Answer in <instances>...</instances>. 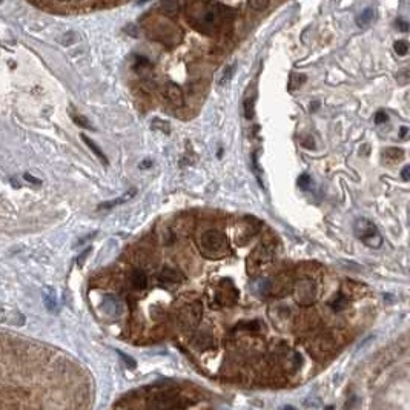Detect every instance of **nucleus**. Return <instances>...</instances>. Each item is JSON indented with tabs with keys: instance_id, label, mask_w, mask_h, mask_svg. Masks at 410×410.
Segmentation results:
<instances>
[{
	"instance_id": "f257e3e1",
	"label": "nucleus",
	"mask_w": 410,
	"mask_h": 410,
	"mask_svg": "<svg viewBox=\"0 0 410 410\" xmlns=\"http://www.w3.org/2000/svg\"><path fill=\"white\" fill-rule=\"evenodd\" d=\"M88 392L63 358L0 335V410H83Z\"/></svg>"
},
{
	"instance_id": "f03ea898",
	"label": "nucleus",
	"mask_w": 410,
	"mask_h": 410,
	"mask_svg": "<svg viewBox=\"0 0 410 410\" xmlns=\"http://www.w3.org/2000/svg\"><path fill=\"white\" fill-rule=\"evenodd\" d=\"M198 247L200 252L208 258H221L228 253L229 244L225 234L215 229H209L198 237Z\"/></svg>"
},
{
	"instance_id": "7ed1b4c3",
	"label": "nucleus",
	"mask_w": 410,
	"mask_h": 410,
	"mask_svg": "<svg viewBox=\"0 0 410 410\" xmlns=\"http://www.w3.org/2000/svg\"><path fill=\"white\" fill-rule=\"evenodd\" d=\"M189 11L191 13H188V16H191V19L203 28L218 26L223 20V8L218 4H192L189 7Z\"/></svg>"
},
{
	"instance_id": "20e7f679",
	"label": "nucleus",
	"mask_w": 410,
	"mask_h": 410,
	"mask_svg": "<svg viewBox=\"0 0 410 410\" xmlns=\"http://www.w3.org/2000/svg\"><path fill=\"white\" fill-rule=\"evenodd\" d=\"M355 235L369 247H381L383 244V237L378 231V228L367 218H358L353 225Z\"/></svg>"
},
{
	"instance_id": "39448f33",
	"label": "nucleus",
	"mask_w": 410,
	"mask_h": 410,
	"mask_svg": "<svg viewBox=\"0 0 410 410\" xmlns=\"http://www.w3.org/2000/svg\"><path fill=\"white\" fill-rule=\"evenodd\" d=\"M165 95L168 98V101L175 106V108H181L184 106V94H183V89L175 85V83H168L166 88H165Z\"/></svg>"
},
{
	"instance_id": "423d86ee",
	"label": "nucleus",
	"mask_w": 410,
	"mask_h": 410,
	"mask_svg": "<svg viewBox=\"0 0 410 410\" xmlns=\"http://www.w3.org/2000/svg\"><path fill=\"white\" fill-rule=\"evenodd\" d=\"M122 303L117 296L114 295H106L101 301V311L109 317H119L122 314Z\"/></svg>"
},
{
	"instance_id": "0eeeda50",
	"label": "nucleus",
	"mask_w": 410,
	"mask_h": 410,
	"mask_svg": "<svg viewBox=\"0 0 410 410\" xmlns=\"http://www.w3.org/2000/svg\"><path fill=\"white\" fill-rule=\"evenodd\" d=\"M315 298V292H314V286L311 281H303L298 284L296 289V300L300 301L301 304H311Z\"/></svg>"
},
{
	"instance_id": "6e6552de",
	"label": "nucleus",
	"mask_w": 410,
	"mask_h": 410,
	"mask_svg": "<svg viewBox=\"0 0 410 410\" xmlns=\"http://www.w3.org/2000/svg\"><path fill=\"white\" fill-rule=\"evenodd\" d=\"M159 280L162 283H168V284H178L184 280V277L175 271V269H171V268H165L160 274H159Z\"/></svg>"
},
{
	"instance_id": "1a4fd4ad",
	"label": "nucleus",
	"mask_w": 410,
	"mask_h": 410,
	"mask_svg": "<svg viewBox=\"0 0 410 410\" xmlns=\"http://www.w3.org/2000/svg\"><path fill=\"white\" fill-rule=\"evenodd\" d=\"M200 314H201V309H200V304L198 303H194L191 306H188V309L184 311L183 314V321L188 323L191 326H195L198 318H200Z\"/></svg>"
},
{
	"instance_id": "9d476101",
	"label": "nucleus",
	"mask_w": 410,
	"mask_h": 410,
	"mask_svg": "<svg viewBox=\"0 0 410 410\" xmlns=\"http://www.w3.org/2000/svg\"><path fill=\"white\" fill-rule=\"evenodd\" d=\"M131 284L134 289L137 290H143L146 286H147V277L144 274V271L141 269H135L132 274H131Z\"/></svg>"
},
{
	"instance_id": "9b49d317",
	"label": "nucleus",
	"mask_w": 410,
	"mask_h": 410,
	"mask_svg": "<svg viewBox=\"0 0 410 410\" xmlns=\"http://www.w3.org/2000/svg\"><path fill=\"white\" fill-rule=\"evenodd\" d=\"M375 19V10L374 8H366L361 11V14L356 16L355 22L360 28H364V26H369L372 22H374Z\"/></svg>"
},
{
	"instance_id": "f8f14e48",
	"label": "nucleus",
	"mask_w": 410,
	"mask_h": 410,
	"mask_svg": "<svg viewBox=\"0 0 410 410\" xmlns=\"http://www.w3.org/2000/svg\"><path fill=\"white\" fill-rule=\"evenodd\" d=\"M82 140H83V141L86 143V146H88V147L91 149V151H92V152H94V154H95V156H97V157H98V159H100V160H101L103 163H105V165H108V159H106V156L103 154V151H101V149H100V147H98V146H97V144H95V143H94V141H92L91 138H89V137H86V135H82Z\"/></svg>"
},
{
	"instance_id": "ddd939ff",
	"label": "nucleus",
	"mask_w": 410,
	"mask_h": 410,
	"mask_svg": "<svg viewBox=\"0 0 410 410\" xmlns=\"http://www.w3.org/2000/svg\"><path fill=\"white\" fill-rule=\"evenodd\" d=\"M135 194V189H131L129 192H126L122 198H117V200H113V201H106V203H101L100 206H98V209H111V208H114V206H117V204H122V203H125V201H128L129 198H132V195Z\"/></svg>"
},
{
	"instance_id": "4468645a",
	"label": "nucleus",
	"mask_w": 410,
	"mask_h": 410,
	"mask_svg": "<svg viewBox=\"0 0 410 410\" xmlns=\"http://www.w3.org/2000/svg\"><path fill=\"white\" fill-rule=\"evenodd\" d=\"M43 301H45V306L48 311L54 312L56 308H57V301H56V295H54V290L53 289H45V295H43Z\"/></svg>"
},
{
	"instance_id": "2eb2a0df",
	"label": "nucleus",
	"mask_w": 410,
	"mask_h": 410,
	"mask_svg": "<svg viewBox=\"0 0 410 410\" xmlns=\"http://www.w3.org/2000/svg\"><path fill=\"white\" fill-rule=\"evenodd\" d=\"M253 106H255V98L252 97H246L244 100V117L247 120H250L253 117Z\"/></svg>"
},
{
	"instance_id": "dca6fc26",
	"label": "nucleus",
	"mask_w": 410,
	"mask_h": 410,
	"mask_svg": "<svg viewBox=\"0 0 410 410\" xmlns=\"http://www.w3.org/2000/svg\"><path fill=\"white\" fill-rule=\"evenodd\" d=\"M383 156L386 159H390V160H399V159L404 157V152L401 151V149H398V147H389V149H386V151L383 152Z\"/></svg>"
},
{
	"instance_id": "f3484780",
	"label": "nucleus",
	"mask_w": 410,
	"mask_h": 410,
	"mask_svg": "<svg viewBox=\"0 0 410 410\" xmlns=\"http://www.w3.org/2000/svg\"><path fill=\"white\" fill-rule=\"evenodd\" d=\"M234 71H235V65H231L225 69V72H223V77L220 79V85L221 86H225L231 82V79L234 77Z\"/></svg>"
},
{
	"instance_id": "a211bd4d",
	"label": "nucleus",
	"mask_w": 410,
	"mask_h": 410,
	"mask_svg": "<svg viewBox=\"0 0 410 410\" xmlns=\"http://www.w3.org/2000/svg\"><path fill=\"white\" fill-rule=\"evenodd\" d=\"M72 120H74V123H77V125L82 126V128H86V129L94 131V126L91 125V122H89L86 117L80 116V114H72Z\"/></svg>"
},
{
	"instance_id": "6ab92c4d",
	"label": "nucleus",
	"mask_w": 410,
	"mask_h": 410,
	"mask_svg": "<svg viewBox=\"0 0 410 410\" xmlns=\"http://www.w3.org/2000/svg\"><path fill=\"white\" fill-rule=\"evenodd\" d=\"M346 304H347V298H346L344 295H341V293L332 301V308H333L335 311H341V309H344Z\"/></svg>"
},
{
	"instance_id": "aec40b11",
	"label": "nucleus",
	"mask_w": 410,
	"mask_h": 410,
	"mask_svg": "<svg viewBox=\"0 0 410 410\" xmlns=\"http://www.w3.org/2000/svg\"><path fill=\"white\" fill-rule=\"evenodd\" d=\"M311 184H312V180L308 174H303V175H300V178H298V186H300L303 191H308L311 188Z\"/></svg>"
},
{
	"instance_id": "412c9836",
	"label": "nucleus",
	"mask_w": 410,
	"mask_h": 410,
	"mask_svg": "<svg viewBox=\"0 0 410 410\" xmlns=\"http://www.w3.org/2000/svg\"><path fill=\"white\" fill-rule=\"evenodd\" d=\"M395 51H396V54H399V56H405L407 51H408V43H407L405 40H398V42H395Z\"/></svg>"
},
{
	"instance_id": "4be33fe9",
	"label": "nucleus",
	"mask_w": 410,
	"mask_h": 410,
	"mask_svg": "<svg viewBox=\"0 0 410 410\" xmlns=\"http://www.w3.org/2000/svg\"><path fill=\"white\" fill-rule=\"evenodd\" d=\"M249 7L253 8V10H258V11H263L265 8L269 7V2H263V0H252V2H249Z\"/></svg>"
},
{
	"instance_id": "5701e85b",
	"label": "nucleus",
	"mask_w": 410,
	"mask_h": 410,
	"mask_svg": "<svg viewBox=\"0 0 410 410\" xmlns=\"http://www.w3.org/2000/svg\"><path fill=\"white\" fill-rule=\"evenodd\" d=\"M387 120H389V117H387V114L384 113V111H378L377 116H375V123H377V125H383V123H386Z\"/></svg>"
},
{
	"instance_id": "b1692460",
	"label": "nucleus",
	"mask_w": 410,
	"mask_h": 410,
	"mask_svg": "<svg viewBox=\"0 0 410 410\" xmlns=\"http://www.w3.org/2000/svg\"><path fill=\"white\" fill-rule=\"evenodd\" d=\"M23 178L26 180V181H29V183H32V184H42V180H39V178H35V177H32L29 172H25V175H23Z\"/></svg>"
},
{
	"instance_id": "393cba45",
	"label": "nucleus",
	"mask_w": 410,
	"mask_h": 410,
	"mask_svg": "<svg viewBox=\"0 0 410 410\" xmlns=\"http://www.w3.org/2000/svg\"><path fill=\"white\" fill-rule=\"evenodd\" d=\"M160 7H162V8H165V10H168L169 13H172V11L178 10V4H169V2H165V4H162Z\"/></svg>"
},
{
	"instance_id": "a878e982",
	"label": "nucleus",
	"mask_w": 410,
	"mask_h": 410,
	"mask_svg": "<svg viewBox=\"0 0 410 410\" xmlns=\"http://www.w3.org/2000/svg\"><path fill=\"white\" fill-rule=\"evenodd\" d=\"M119 355L123 358V361L126 363V364H129V367H135V361L131 358V356H128V355H125L123 352H119Z\"/></svg>"
},
{
	"instance_id": "bb28decb",
	"label": "nucleus",
	"mask_w": 410,
	"mask_h": 410,
	"mask_svg": "<svg viewBox=\"0 0 410 410\" xmlns=\"http://www.w3.org/2000/svg\"><path fill=\"white\" fill-rule=\"evenodd\" d=\"M396 26H398L401 31H404V32H407V31H408V23H407V22H404V20H396Z\"/></svg>"
},
{
	"instance_id": "cd10ccee",
	"label": "nucleus",
	"mask_w": 410,
	"mask_h": 410,
	"mask_svg": "<svg viewBox=\"0 0 410 410\" xmlns=\"http://www.w3.org/2000/svg\"><path fill=\"white\" fill-rule=\"evenodd\" d=\"M408 171H410V168H408V166H404V168H402V171H401V177H402V180H404V181H408V178H410Z\"/></svg>"
},
{
	"instance_id": "c85d7f7f",
	"label": "nucleus",
	"mask_w": 410,
	"mask_h": 410,
	"mask_svg": "<svg viewBox=\"0 0 410 410\" xmlns=\"http://www.w3.org/2000/svg\"><path fill=\"white\" fill-rule=\"evenodd\" d=\"M89 250H91V249H86V250H85V252H83V253L79 257V266H82V265H83V262H85V257L89 253Z\"/></svg>"
},
{
	"instance_id": "c756f323",
	"label": "nucleus",
	"mask_w": 410,
	"mask_h": 410,
	"mask_svg": "<svg viewBox=\"0 0 410 410\" xmlns=\"http://www.w3.org/2000/svg\"><path fill=\"white\" fill-rule=\"evenodd\" d=\"M283 410H296V408H295V407H292V405H286Z\"/></svg>"
},
{
	"instance_id": "7c9ffc66",
	"label": "nucleus",
	"mask_w": 410,
	"mask_h": 410,
	"mask_svg": "<svg viewBox=\"0 0 410 410\" xmlns=\"http://www.w3.org/2000/svg\"><path fill=\"white\" fill-rule=\"evenodd\" d=\"M401 134H402V137H404V135L407 134V129H405V128H402V129H401Z\"/></svg>"
}]
</instances>
